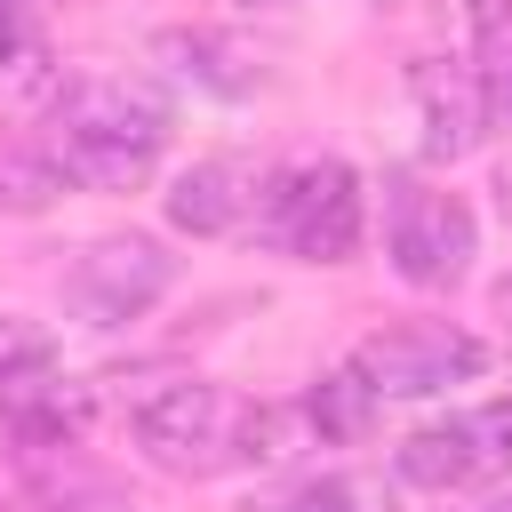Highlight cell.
Returning <instances> with one entry per match:
<instances>
[{
  "label": "cell",
  "instance_id": "1",
  "mask_svg": "<svg viewBox=\"0 0 512 512\" xmlns=\"http://www.w3.org/2000/svg\"><path fill=\"white\" fill-rule=\"evenodd\" d=\"M168 144V96L128 72H72L48 112V168L88 192H128Z\"/></svg>",
  "mask_w": 512,
  "mask_h": 512
},
{
  "label": "cell",
  "instance_id": "2",
  "mask_svg": "<svg viewBox=\"0 0 512 512\" xmlns=\"http://www.w3.org/2000/svg\"><path fill=\"white\" fill-rule=\"evenodd\" d=\"M128 432L160 472H224V464L288 456V440L312 424L304 408H248L224 384H160L128 408Z\"/></svg>",
  "mask_w": 512,
  "mask_h": 512
},
{
  "label": "cell",
  "instance_id": "3",
  "mask_svg": "<svg viewBox=\"0 0 512 512\" xmlns=\"http://www.w3.org/2000/svg\"><path fill=\"white\" fill-rule=\"evenodd\" d=\"M264 240H280L304 264H344L360 248V176L344 160H304L264 176V208H256Z\"/></svg>",
  "mask_w": 512,
  "mask_h": 512
},
{
  "label": "cell",
  "instance_id": "4",
  "mask_svg": "<svg viewBox=\"0 0 512 512\" xmlns=\"http://www.w3.org/2000/svg\"><path fill=\"white\" fill-rule=\"evenodd\" d=\"M384 248H392V272L408 288H456L472 272L480 224H472V208L456 192L416 184V176H392L384 184Z\"/></svg>",
  "mask_w": 512,
  "mask_h": 512
},
{
  "label": "cell",
  "instance_id": "5",
  "mask_svg": "<svg viewBox=\"0 0 512 512\" xmlns=\"http://www.w3.org/2000/svg\"><path fill=\"white\" fill-rule=\"evenodd\" d=\"M176 288V256L152 232H104L64 264V304L88 328H128Z\"/></svg>",
  "mask_w": 512,
  "mask_h": 512
},
{
  "label": "cell",
  "instance_id": "6",
  "mask_svg": "<svg viewBox=\"0 0 512 512\" xmlns=\"http://www.w3.org/2000/svg\"><path fill=\"white\" fill-rule=\"evenodd\" d=\"M352 368L368 376L376 400H424V392H448V384L480 376L488 352H480V336H464L448 320H400V328H376L352 352Z\"/></svg>",
  "mask_w": 512,
  "mask_h": 512
},
{
  "label": "cell",
  "instance_id": "7",
  "mask_svg": "<svg viewBox=\"0 0 512 512\" xmlns=\"http://www.w3.org/2000/svg\"><path fill=\"white\" fill-rule=\"evenodd\" d=\"M392 472L408 488H488L512 472V400L464 408L448 424H424L392 448Z\"/></svg>",
  "mask_w": 512,
  "mask_h": 512
},
{
  "label": "cell",
  "instance_id": "8",
  "mask_svg": "<svg viewBox=\"0 0 512 512\" xmlns=\"http://www.w3.org/2000/svg\"><path fill=\"white\" fill-rule=\"evenodd\" d=\"M264 208V176L240 160V152H216V160H192L168 192V224L192 232V240H216V232H240L248 216Z\"/></svg>",
  "mask_w": 512,
  "mask_h": 512
},
{
  "label": "cell",
  "instance_id": "9",
  "mask_svg": "<svg viewBox=\"0 0 512 512\" xmlns=\"http://www.w3.org/2000/svg\"><path fill=\"white\" fill-rule=\"evenodd\" d=\"M408 88H416L424 152H432V160H456V152L480 144V128H488V88H480L472 64H456V56H424V64L408 72Z\"/></svg>",
  "mask_w": 512,
  "mask_h": 512
},
{
  "label": "cell",
  "instance_id": "10",
  "mask_svg": "<svg viewBox=\"0 0 512 512\" xmlns=\"http://www.w3.org/2000/svg\"><path fill=\"white\" fill-rule=\"evenodd\" d=\"M160 56H168L192 88H208V96H248V88L264 80V64H256L240 40H224V32H160Z\"/></svg>",
  "mask_w": 512,
  "mask_h": 512
},
{
  "label": "cell",
  "instance_id": "11",
  "mask_svg": "<svg viewBox=\"0 0 512 512\" xmlns=\"http://www.w3.org/2000/svg\"><path fill=\"white\" fill-rule=\"evenodd\" d=\"M304 424H312L320 440H368V424H376L368 376H360V368H328V376L312 384V400H304Z\"/></svg>",
  "mask_w": 512,
  "mask_h": 512
},
{
  "label": "cell",
  "instance_id": "12",
  "mask_svg": "<svg viewBox=\"0 0 512 512\" xmlns=\"http://www.w3.org/2000/svg\"><path fill=\"white\" fill-rule=\"evenodd\" d=\"M264 512H392V488L368 480V472H320V480L288 488V496L264 504Z\"/></svg>",
  "mask_w": 512,
  "mask_h": 512
},
{
  "label": "cell",
  "instance_id": "13",
  "mask_svg": "<svg viewBox=\"0 0 512 512\" xmlns=\"http://www.w3.org/2000/svg\"><path fill=\"white\" fill-rule=\"evenodd\" d=\"M56 192H64V176H56L48 160H16V152H0V216H40Z\"/></svg>",
  "mask_w": 512,
  "mask_h": 512
},
{
  "label": "cell",
  "instance_id": "14",
  "mask_svg": "<svg viewBox=\"0 0 512 512\" xmlns=\"http://www.w3.org/2000/svg\"><path fill=\"white\" fill-rule=\"evenodd\" d=\"M24 368H48V336L0 312V384H8V376H24Z\"/></svg>",
  "mask_w": 512,
  "mask_h": 512
},
{
  "label": "cell",
  "instance_id": "15",
  "mask_svg": "<svg viewBox=\"0 0 512 512\" xmlns=\"http://www.w3.org/2000/svg\"><path fill=\"white\" fill-rule=\"evenodd\" d=\"M24 56H40V16L32 0H0V64H24Z\"/></svg>",
  "mask_w": 512,
  "mask_h": 512
},
{
  "label": "cell",
  "instance_id": "16",
  "mask_svg": "<svg viewBox=\"0 0 512 512\" xmlns=\"http://www.w3.org/2000/svg\"><path fill=\"white\" fill-rule=\"evenodd\" d=\"M488 512H512V496H496V504H488Z\"/></svg>",
  "mask_w": 512,
  "mask_h": 512
},
{
  "label": "cell",
  "instance_id": "17",
  "mask_svg": "<svg viewBox=\"0 0 512 512\" xmlns=\"http://www.w3.org/2000/svg\"><path fill=\"white\" fill-rule=\"evenodd\" d=\"M504 104H512V72H504Z\"/></svg>",
  "mask_w": 512,
  "mask_h": 512
}]
</instances>
